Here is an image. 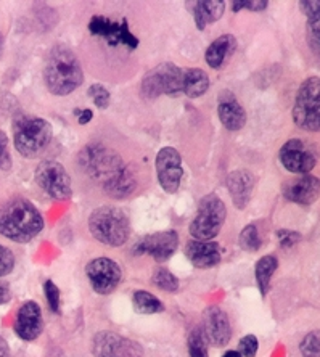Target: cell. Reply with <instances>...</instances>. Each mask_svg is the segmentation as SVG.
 <instances>
[{
	"mask_svg": "<svg viewBox=\"0 0 320 357\" xmlns=\"http://www.w3.org/2000/svg\"><path fill=\"white\" fill-rule=\"evenodd\" d=\"M209 77L200 68H181L171 61L150 70L142 79V97L153 100L162 96L198 98L209 89Z\"/></svg>",
	"mask_w": 320,
	"mask_h": 357,
	"instance_id": "1",
	"label": "cell"
},
{
	"mask_svg": "<svg viewBox=\"0 0 320 357\" xmlns=\"http://www.w3.org/2000/svg\"><path fill=\"white\" fill-rule=\"evenodd\" d=\"M44 230V218L26 198H12L0 204V235L5 238L28 243Z\"/></svg>",
	"mask_w": 320,
	"mask_h": 357,
	"instance_id": "2",
	"label": "cell"
},
{
	"mask_svg": "<svg viewBox=\"0 0 320 357\" xmlns=\"http://www.w3.org/2000/svg\"><path fill=\"white\" fill-rule=\"evenodd\" d=\"M44 79L49 92L59 97L70 96L84 82L79 59L70 47L63 44L52 47L47 55Z\"/></svg>",
	"mask_w": 320,
	"mask_h": 357,
	"instance_id": "3",
	"label": "cell"
},
{
	"mask_svg": "<svg viewBox=\"0 0 320 357\" xmlns=\"http://www.w3.org/2000/svg\"><path fill=\"white\" fill-rule=\"evenodd\" d=\"M54 139V129L49 121L21 114L13 121L15 149L24 158H38L49 149Z\"/></svg>",
	"mask_w": 320,
	"mask_h": 357,
	"instance_id": "4",
	"label": "cell"
},
{
	"mask_svg": "<svg viewBox=\"0 0 320 357\" xmlns=\"http://www.w3.org/2000/svg\"><path fill=\"white\" fill-rule=\"evenodd\" d=\"M89 232L100 243L118 248L129 238L130 222L128 214L118 206H100L89 216Z\"/></svg>",
	"mask_w": 320,
	"mask_h": 357,
	"instance_id": "5",
	"label": "cell"
},
{
	"mask_svg": "<svg viewBox=\"0 0 320 357\" xmlns=\"http://www.w3.org/2000/svg\"><path fill=\"white\" fill-rule=\"evenodd\" d=\"M77 162H79L84 174L100 185L112 181L125 167L118 151L102 144H89L84 146L79 151V156H77Z\"/></svg>",
	"mask_w": 320,
	"mask_h": 357,
	"instance_id": "6",
	"label": "cell"
},
{
	"mask_svg": "<svg viewBox=\"0 0 320 357\" xmlns=\"http://www.w3.org/2000/svg\"><path fill=\"white\" fill-rule=\"evenodd\" d=\"M227 218V208L216 193H209L198 203L197 214L190 222L188 232L193 240L211 241L216 238Z\"/></svg>",
	"mask_w": 320,
	"mask_h": 357,
	"instance_id": "7",
	"label": "cell"
},
{
	"mask_svg": "<svg viewBox=\"0 0 320 357\" xmlns=\"http://www.w3.org/2000/svg\"><path fill=\"white\" fill-rule=\"evenodd\" d=\"M293 121L307 132H320V77L312 76L298 89L293 105Z\"/></svg>",
	"mask_w": 320,
	"mask_h": 357,
	"instance_id": "8",
	"label": "cell"
},
{
	"mask_svg": "<svg viewBox=\"0 0 320 357\" xmlns=\"http://www.w3.org/2000/svg\"><path fill=\"white\" fill-rule=\"evenodd\" d=\"M36 182L47 195L54 199H66L71 197V177L59 161L47 160L36 167Z\"/></svg>",
	"mask_w": 320,
	"mask_h": 357,
	"instance_id": "9",
	"label": "cell"
},
{
	"mask_svg": "<svg viewBox=\"0 0 320 357\" xmlns=\"http://www.w3.org/2000/svg\"><path fill=\"white\" fill-rule=\"evenodd\" d=\"M89 31L92 36L102 38L108 42V45L118 47L124 45L129 50H135L139 47V39L130 33L128 20L113 21L107 17H92L89 21Z\"/></svg>",
	"mask_w": 320,
	"mask_h": 357,
	"instance_id": "10",
	"label": "cell"
},
{
	"mask_svg": "<svg viewBox=\"0 0 320 357\" xmlns=\"http://www.w3.org/2000/svg\"><path fill=\"white\" fill-rule=\"evenodd\" d=\"M282 166L291 174H309L317 165V153L307 142L291 139L279 151Z\"/></svg>",
	"mask_w": 320,
	"mask_h": 357,
	"instance_id": "11",
	"label": "cell"
},
{
	"mask_svg": "<svg viewBox=\"0 0 320 357\" xmlns=\"http://www.w3.org/2000/svg\"><path fill=\"white\" fill-rule=\"evenodd\" d=\"M92 354L96 357H145L140 343L103 330L92 340Z\"/></svg>",
	"mask_w": 320,
	"mask_h": 357,
	"instance_id": "12",
	"label": "cell"
},
{
	"mask_svg": "<svg viewBox=\"0 0 320 357\" xmlns=\"http://www.w3.org/2000/svg\"><path fill=\"white\" fill-rule=\"evenodd\" d=\"M86 275L92 290L98 295H109L123 280V271L119 264L109 258L92 259L86 266Z\"/></svg>",
	"mask_w": 320,
	"mask_h": 357,
	"instance_id": "13",
	"label": "cell"
},
{
	"mask_svg": "<svg viewBox=\"0 0 320 357\" xmlns=\"http://www.w3.org/2000/svg\"><path fill=\"white\" fill-rule=\"evenodd\" d=\"M155 169L162 190L169 193V195L179 190L183 177V167L182 156L174 146H165V149L158 151L155 161Z\"/></svg>",
	"mask_w": 320,
	"mask_h": 357,
	"instance_id": "14",
	"label": "cell"
},
{
	"mask_svg": "<svg viewBox=\"0 0 320 357\" xmlns=\"http://www.w3.org/2000/svg\"><path fill=\"white\" fill-rule=\"evenodd\" d=\"M179 246V235L176 230H166V232L150 234L140 238L134 246L135 255H148L158 262H166L172 258Z\"/></svg>",
	"mask_w": 320,
	"mask_h": 357,
	"instance_id": "15",
	"label": "cell"
},
{
	"mask_svg": "<svg viewBox=\"0 0 320 357\" xmlns=\"http://www.w3.org/2000/svg\"><path fill=\"white\" fill-rule=\"evenodd\" d=\"M201 332L206 343L213 344L214 348H224L232 338V327L227 312L219 306H209L203 312Z\"/></svg>",
	"mask_w": 320,
	"mask_h": 357,
	"instance_id": "16",
	"label": "cell"
},
{
	"mask_svg": "<svg viewBox=\"0 0 320 357\" xmlns=\"http://www.w3.org/2000/svg\"><path fill=\"white\" fill-rule=\"evenodd\" d=\"M282 193L288 202L309 206L320 197V178L312 174L293 177L283 183Z\"/></svg>",
	"mask_w": 320,
	"mask_h": 357,
	"instance_id": "17",
	"label": "cell"
},
{
	"mask_svg": "<svg viewBox=\"0 0 320 357\" xmlns=\"http://www.w3.org/2000/svg\"><path fill=\"white\" fill-rule=\"evenodd\" d=\"M13 330L24 341H33L40 337L42 330H44V320H42V311L38 303L26 301L18 309Z\"/></svg>",
	"mask_w": 320,
	"mask_h": 357,
	"instance_id": "18",
	"label": "cell"
},
{
	"mask_svg": "<svg viewBox=\"0 0 320 357\" xmlns=\"http://www.w3.org/2000/svg\"><path fill=\"white\" fill-rule=\"evenodd\" d=\"M185 256L197 269H211L222 259V248L218 241L190 240L185 245Z\"/></svg>",
	"mask_w": 320,
	"mask_h": 357,
	"instance_id": "19",
	"label": "cell"
},
{
	"mask_svg": "<svg viewBox=\"0 0 320 357\" xmlns=\"http://www.w3.org/2000/svg\"><path fill=\"white\" fill-rule=\"evenodd\" d=\"M218 116L227 130H240L246 124V112L232 92L222 91L218 97Z\"/></svg>",
	"mask_w": 320,
	"mask_h": 357,
	"instance_id": "20",
	"label": "cell"
},
{
	"mask_svg": "<svg viewBox=\"0 0 320 357\" xmlns=\"http://www.w3.org/2000/svg\"><path fill=\"white\" fill-rule=\"evenodd\" d=\"M227 190L229 195L237 209H245L248 206L251 195H253L256 177L248 169H237L230 172L227 177Z\"/></svg>",
	"mask_w": 320,
	"mask_h": 357,
	"instance_id": "21",
	"label": "cell"
},
{
	"mask_svg": "<svg viewBox=\"0 0 320 357\" xmlns=\"http://www.w3.org/2000/svg\"><path fill=\"white\" fill-rule=\"evenodd\" d=\"M237 45V39L232 34H224L213 40L204 52V60H206L208 66H211L213 70H220L235 54Z\"/></svg>",
	"mask_w": 320,
	"mask_h": 357,
	"instance_id": "22",
	"label": "cell"
},
{
	"mask_svg": "<svg viewBox=\"0 0 320 357\" xmlns=\"http://www.w3.org/2000/svg\"><path fill=\"white\" fill-rule=\"evenodd\" d=\"M300 8L307 17L306 34L309 49L320 56V0H303Z\"/></svg>",
	"mask_w": 320,
	"mask_h": 357,
	"instance_id": "23",
	"label": "cell"
},
{
	"mask_svg": "<svg viewBox=\"0 0 320 357\" xmlns=\"http://www.w3.org/2000/svg\"><path fill=\"white\" fill-rule=\"evenodd\" d=\"M192 5L193 20H195L197 28L200 31L206 29L209 24L222 18L225 10V2H220V0H197Z\"/></svg>",
	"mask_w": 320,
	"mask_h": 357,
	"instance_id": "24",
	"label": "cell"
},
{
	"mask_svg": "<svg viewBox=\"0 0 320 357\" xmlns=\"http://www.w3.org/2000/svg\"><path fill=\"white\" fill-rule=\"evenodd\" d=\"M103 192L107 193L108 197H112L114 199H124L132 195L137 188V181L128 166L124 167L119 174L114 176L112 181H108L105 185H102Z\"/></svg>",
	"mask_w": 320,
	"mask_h": 357,
	"instance_id": "25",
	"label": "cell"
},
{
	"mask_svg": "<svg viewBox=\"0 0 320 357\" xmlns=\"http://www.w3.org/2000/svg\"><path fill=\"white\" fill-rule=\"evenodd\" d=\"M277 267H279V259L272 255L262 256V258L256 262V267H254L256 285H258L262 298H266L267 293H269L272 275L275 274Z\"/></svg>",
	"mask_w": 320,
	"mask_h": 357,
	"instance_id": "26",
	"label": "cell"
},
{
	"mask_svg": "<svg viewBox=\"0 0 320 357\" xmlns=\"http://www.w3.org/2000/svg\"><path fill=\"white\" fill-rule=\"evenodd\" d=\"M132 304L135 312L139 314H160L165 311V304H162L161 299L151 295L150 291L139 290L134 293L132 296Z\"/></svg>",
	"mask_w": 320,
	"mask_h": 357,
	"instance_id": "27",
	"label": "cell"
},
{
	"mask_svg": "<svg viewBox=\"0 0 320 357\" xmlns=\"http://www.w3.org/2000/svg\"><path fill=\"white\" fill-rule=\"evenodd\" d=\"M240 248L245 251H250V253H254L262 246V240L259 235V229L256 224H248L246 227L240 232L238 237Z\"/></svg>",
	"mask_w": 320,
	"mask_h": 357,
	"instance_id": "28",
	"label": "cell"
},
{
	"mask_svg": "<svg viewBox=\"0 0 320 357\" xmlns=\"http://www.w3.org/2000/svg\"><path fill=\"white\" fill-rule=\"evenodd\" d=\"M151 283H153L155 287H158L162 291L174 293L179 290V278L172 274V272L165 269V267L155 269L153 275H151Z\"/></svg>",
	"mask_w": 320,
	"mask_h": 357,
	"instance_id": "29",
	"label": "cell"
},
{
	"mask_svg": "<svg viewBox=\"0 0 320 357\" xmlns=\"http://www.w3.org/2000/svg\"><path fill=\"white\" fill-rule=\"evenodd\" d=\"M188 356L190 357H209L208 343L204 340L201 327L193 328L188 335Z\"/></svg>",
	"mask_w": 320,
	"mask_h": 357,
	"instance_id": "30",
	"label": "cell"
},
{
	"mask_svg": "<svg viewBox=\"0 0 320 357\" xmlns=\"http://www.w3.org/2000/svg\"><path fill=\"white\" fill-rule=\"evenodd\" d=\"M303 357H320V330H312L300 343Z\"/></svg>",
	"mask_w": 320,
	"mask_h": 357,
	"instance_id": "31",
	"label": "cell"
},
{
	"mask_svg": "<svg viewBox=\"0 0 320 357\" xmlns=\"http://www.w3.org/2000/svg\"><path fill=\"white\" fill-rule=\"evenodd\" d=\"M89 97L93 100V103H96L97 108L100 109H107L109 107V103H112V93L107 87H103L102 84H92L91 87H89Z\"/></svg>",
	"mask_w": 320,
	"mask_h": 357,
	"instance_id": "32",
	"label": "cell"
},
{
	"mask_svg": "<svg viewBox=\"0 0 320 357\" xmlns=\"http://www.w3.org/2000/svg\"><path fill=\"white\" fill-rule=\"evenodd\" d=\"M44 293L49 303V307L52 312L59 314L60 312V290L52 280H45L44 283Z\"/></svg>",
	"mask_w": 320,
	"mask_h": 357,
	"instance_id": "33",
	"label": "cell"
},
{
	"mask_svg": "<svg viewBox=\"0 0 320 357\" xmlns=\"http://www.w3.org/2000/svg\"><path fill=\"white\" fill-rule=\"evenodd\" d=\"M259 349L258 344V338L254 335H246L240 340L238 343V353L241 354V357H256Z\"/></svg>",
	"mask_w": 320,
	"mask_h": 357,
	"instance_id": "34",
	"label": "cell"
},
{
	"mask_svg": "<svg viewBox=\"0 0 320 357\" xmlns=\"http://www.w3.org/2000/svg\"><path fill=\"white\" fill-rule=\"evenodd\" d=\"M15 267V256L12 250H8L7 246L0 245V277L8 275Z\"/></svg>",
	"mask_w": 320,
	"mask_h": 357,
	"instance_id": "35",
	"label": "cell"
},
{
	"mask_svg": "<svg viewBox=\"0 0 320 357\" xmlns=\"http://www.w3.org/2000/svg\"><path fill=\"white\" fill-rule=\"evenodd\" d=\"M269 7V2L267 0H235L232 2V12H240V10H251V12H262Z\"/></svg>",
	"mask_w": 320,
	"mask_h": 357,
	"instance_id": "36",
	"label": "cell"
},
{
	"mask_svg": "<svg viewBox=\"0 0 320 357\" xmlns=\"http://www.w3.org/2000/svg\"><path fill=\"white\" fill-rule=\"evenodd\" d=\"M277 238H279L282 248H291V246H295L301 240V235L295 232V230L280 229L277 230Z\"/></svg>",
	"mask_w": 320,
	"mask_h": 357,
	"instance_id": "37",
	"label": "cell"
},
{
	"mask_svg": "<svg viewBox=\"0 0 320 357\" xmlns=\"http://www.w3.org/2000/svg\"><path fill=\"white\" fill-rule=\"evenodd\" d=\"M12 167V158L8 151V139L3 130H0V169L7 171Z\"/></svg>",
	"mask_w": 320,
	"mask_h": 357,
	"instance_id": "38",
	"label": "cell"
},
{
	"mask_svg": "<svg viewBox=\"0 0 320 357\" xmlns=\"http://www.w3.org/2000/svg\"><path fill=\"white\" fill-rule=\"evenodd\" d=\"M75 114L77 116V121H79V124L86 126L92 121L93 118V112L92 109H75Z\"/></svg>",
	"mask_w": 320,
	"mask_h": 357,
	"instance_id": "39",
	"label": "cell"
},
{
	"mask_svg": "<svg viewBox=\"0 0 320 357\" xmlns=\"http://www.w3.org/2000/svg\"><path fill=\"white\" fill-rule=\"evenodd\" d=\"M0 357H10V348L2 337H0Z\"/></svg>",
	"mask_w": 320,
	"mask_h": 357,
	"instance_id": "40",
	"label": "cell"
},
{
	"mask_svg": "<svg viewBox=\"0 0 320 357\" xmlns=\"http://www.w3.org/2000/svg\"><path fill=\"white\" fill-rule=\"evenodd\" d=\"M8 301H10V291L5 287L0 285V304H5Z\"/></svg>",
	"mask_w": 320,
	"mask_h": 357,
	"instance_id": "41",
	"label": "cell"
},
{
	"mask_svg": "<svg viewBox=\"0 0 320 357\" xmlns=\"http://www.w3.org/2000/svg\"><path fill=\"white\" fill-rule=\"evenodd\" d=\"M222 357H241V354L238 353V351H227Z\"/></svg>",
	"mask_w": 320,
	"mask_h": 357,
	"instance_id": "42",
	"label": "cell"
}]
</instances>
